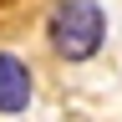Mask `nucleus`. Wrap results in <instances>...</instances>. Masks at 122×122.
Returning a JSON list of instances; mask_svg holds the SVG:
<instances>
[{
  "instance_id": "nucleus-1",
  "label": "nucleus",
  "mask_w": 122,
  "mask_h": 122,
  "mask_svg": "<svg viewBox=\"0 0 122 122\" xmlns=\"http://www.w3.org/2000/svg\"><path fill=\"white\" fill-rule=\"evenodd\" d=\"M107 36V15L97 0H61L51 10V46L66 61H86L97 56V46Z\"/></svg>"
},
{
  "instance_id": "nucleus-2",
  "label": "nucleus",
  "mask_w": 122,
  "mask_h": 122,
  "mask_svg": "<svg viewBox=\"0 0 122 122\" xmlns=\"http://www.w3.org/2000/svg\"><path fill=\"white\" fill-rule=\"evenodd\" d=\"M25 102H30V66L0 51V112H25Z\"/></svg>"
}]
</instances>
